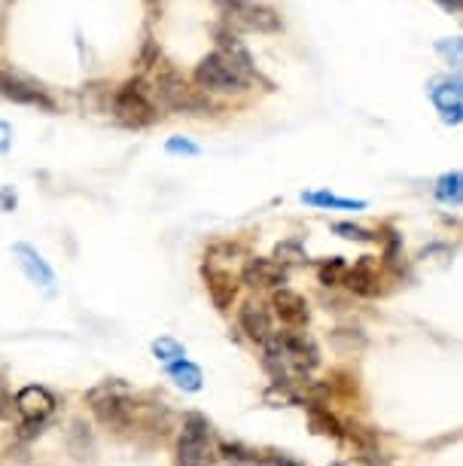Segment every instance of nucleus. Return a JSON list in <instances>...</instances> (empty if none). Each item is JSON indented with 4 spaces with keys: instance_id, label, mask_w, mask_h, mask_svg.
<instances>
[{
    "instance_id": "1",
    "label": "nucleus",
    "mask_w": 463,
    "mask_h": 466,
    "mask_svg": "<svg viewBox=\"0 0 463 466\" xmlns=\"http://www.w3.org/2000/svg\"><path fill=\"white\" fill-rule=\"evenodd\" d=\"M216 43H220V46L196 65L192 80H196V86L202 92H216V95L247 92L250 86L259 80V74L250 65V56L244 52L238 37L229 31L216 34Z\"/></svg>"
},
{
    "instance_id": "2",
    "label": "nucleus",
    "mask_w": 463,
    "mask_h": 466,
    "mask_svg": "<svg viewBox=\"0 0 463 466\" xmlns=\"http://www.w3.org/2000/svg\"><path fill=\"white\" fill-rule=\"evenodd\" d=\"M262 350H266L262 366L272 372L275 384H305L308 375L320 366L317 341L302 329L272 332V339L262 345Z\"/></svg>"
},
{
    "instance_id": "3",
    "label": "nucleus",
    "mask_w": 463,
    "mask_h": 466,
    "mask_svg": "<svg viewBox=\"0 0 463 466\" xmlns=\"http://www.w3.org/2000/svg\"><path fill=\"white\" fill-rule=\"evenodd\" d=\"M156 70L153 76V95H156V104L165 110H177V113H186V116H214L216 104L211 101V95L202 92L198 86H192L186 76H180V70L168 65L162 56L150 65Z\"/></svg>"
},
{
    "instance_id": "4",
    "label": "nucleus",
    "mask_w": 463,
    "mask_h": 466,
    "mask_svg": "<svg viewBox=\"0 0 463 466\" xmlns=\"http://www.w3.org/2000/svg\"><path fill=\"white\" fill-rule=\"evenodd\" d=\"M110 110L116 122L126 128H146L159 119V104H156L153 86H146L141 76L122 83L110 98Z\"/></svg>"
},
{
    "instance_id": "5",
    "label": "nucleus",
    "mask_w": 463,
    "mask_h": 466,
    "mask_svg": "<svg viewBox=\"0 0 463 466\" xmlns=\"http://www.w3.org/2000/svg\"><path fill=\"white\" fill-rule=\"evenodd\" d=\"M223 22L235 31H253V34H275L281 31V13L262 0H216Z\"/></svg>"
},
{
    "instance_id": "6",
    "label": "nucleus",
    "mask_w": 463,
    "mask_h": 466,
    "mask_svg": "<svg viewBox=\"0 0 463 466\" xmlns=\"http://www.w3.org/2000/svg\"><path fill=\"white\" fill-rule=\"evenodd\" d=\"M211 442H214L211 420L198 415V411H189L180 427L174 466H211Z\"/></svg>"
},
{
    "instance_id": "7",
    "label": "nucleus",
    "mask_w": 463,
    "mask_h": 466,
    "mask_svg": "<svg viewBox=\"0 0 463 466\" xmlns=\"http://www.w3.org/2000/svg\"><path fill=\"white\" fill-rule=\"evenodd\" d=\"M92 409L95 415L104 427L110 430H128L135 424V411L137 406L126 397V390L122 387H113V384H101L98 390H92Z\"/></svg>"
},
{
    "instance_id": "8",
    "label": "nucleus",
    "mask_w": 463,
    "mask_h": 466,
    "mask_svg": "<svg viewBox=\"0 0 463 466\" xmlns=\"http://www.w3.org/2000/svg\"><path fill=\"white\" fill-rule=\"evenodd\" d=\"M390 271L384 268L381 259L375 257H360L354 266H347V275H345V289H351L354 296L360 299H378L390 289Z\"/></svg>"
},
{
    "instance_id": "9",
    "label": "nucleus",
    "mask_w": 463,
    "mask_h": 466,
    "mask_svg": "<svg viewBox=\"0 0 463 466\" xmlns=\"http://www.w3.org/2000/svg\"><path fill=\"white\" fill-rule=\"evenodd\" d=\"M430 101L439 110L442 122L460 126L463 122V76H436L430 80Z\"/></svg>"
},
{
    "instance_id": "10",
    "label": "nucleus",
    "mask_w": 463,
    "mask_h": 466,
    "mask_svg": "<svg viewBox=\"0 0 463 466\" xmlns=\"http://www.w3.org/2000/svg\"><path fill=\"white\" fill-rule=\"evenodd\" d=\"M290 278L284 262H277L275 257L266 259V257H257V259H247L241 268V284H247L253 289H281Z\"/></svg>"
},
{
    "instance_id": "11",
    "label": "nucleus",
    "mask_w": 463,
    "mask_h": 466,
    "mask_svg": "<svg viewBox=\"0 0 463 466\" xmlns=\"http://www.w3.org/2000/svg\"><path fill=\"white\" fill-rule=\"evenodd\" d=\"M272 308H275V318L284 323V329H305L311 320V305L308 299L299 296L296 289H275L272 296Z\"/></svg>"
},
{
    "instance_id": "12",
    "label": "nucleus",
    "mask_w": 463,
    "mask_h": 466,
    "mask_svg": "<svg viewBox=\"0 0 463 466\" xmlns=\"http://www.w3.org/2000/svg\"><path fill=\"white\" fill-rule=\"evenodd\" d=\"M13 257L34 287H40L43 293H55V271L49 268V262L43 259L31 244H13Z\"/></svg>"
},
{
    "instance_id": "13",
    "label": "nucleus",
    "mask_w": 463,
    "mask_h": 466,
    "mask_svg": "<svg viewBox=\"0 0 463 466\" xmlns=\"http://www.w3.org/2000/svg\"><path fill=\"white\" fill-rule=\"evenodd\" d=\"M238 329L247 336L250 341H257V345H266L268 339H272V311H268V305L262 302H244L238 308Z\"/></svg>"
},
{
    "instance_id": "14",
    "label": "nucleus",
    "mask_w": 463,
    "mask_h": 466,
    "mask_svg": "<svg viewBox=\"0 0 463 466\" xmlns=\"http://www.w3.org/2000/svg\"><path fill=\"white\" fill-rule=\"evenodd\" d=\"M302 409H305V415H308V424H311L314 433L329 436V439H336V442H345V439H347V424L327 406V402L305 400Z\"/></svg>"
},
{
    "instance_id": "15",
    "label": "nucleus",
    "mask_w": 463,
    "mask_h": 466,
    "mask_svg": "<svg viewBox=\"0 0 463 466\" xmlns=\"http://www.w3.org/2000/svg\"><path fill=\"white\" fill-rule=\"evenodd\" d=\"M0 95L10 101H19V104H31V107L52 110V98L46 92L37 89V86L28 80H22V76L6 74V70H0Z\"/></svg>"
},
{
    "instance_id": "16",
    "label": "nucleus",
    "mask_w": 463,
    "mask_h": 466,
    "mask_svg": "<svg viewBox=\"0 0 463 466\" xmlns=\"http://www.w3.org/2000/svg\"><path fill=\"white\" fill-rule=\"evenodd\" d=\"M52 409H55V397L46 387H22L19 397H15V411L25 420H43Z\"/></svg>"
},
{
    "instance_id": "17",
    "label": "nucleus",
    "mask_w": 463,
    "mask_h": 466,
    "mask_svg": "<svg viewBox=\"0 0 463 466\" xmlns=\"http://www.w3.org/2000/svg\"><path fill=\"white\" fill-rule=\"evenodd\" d=\"M205 287H207V296L214 299L216 308H229L235 302V278L229 271H220V268H205Z\"/></svg>"
},
{
    "instance_id": "18",
    "label": "nucleus",
    "mask_w": 463,
    "mask_h": 466,
    "mask_svg": "<svg viewBox=\"0 0 463 466\" xmlns=\"http://www.w3.org/2000/svg\"><path fill=\"white\" fill-rule=\"evenodd\" d=\"M302 201H305V205H311V208H320V210H366V208H369L363 198H342V196H336V192H329V189L302 192Z\"/></svg>"
},
{
    "instance_id": "19",
    "label": "nucleus",
    "mask_w": 463,
    "mask_h": 466,
    "mask_svg": "<svg viewBox=\"0 0 463 466\" xmlns=\"http://www.w3.org/2000/svg\"><path fill=\"white\" fill-rule=\"evenodd\" d=\"M165 372H168V378L174 384L180 387V390H186V393H198L205 387V375H202V369H198L192 360H177V363H171V366H165Z\"/></svg>"
},
{
    "instance_id": "20",
    "label": "nucleus",
    "mask_w": 463,
    "mask_h": 466,
    "mask_svg": "<svg viewBox=\"0 0 463 466\" xmlns=\"http://www.w3.org/2000/svg\"><path fill=\"white\" fill-rule=\"evenodd\" d=\"M433 196L442 201L445 208H460L463 210V171H448L436 180Z\"/></svg>"
},
{
    "instance_id": "21",
    "label": "nucleus",
    "mask_w": 463,
    "mask_h": 466,
    "mask_svg": "<svg viewBox=\"0 0 463 466\" xmlns=\"http://www.w3.org/2000/svg\"><path fill=\"white\" fill-rule=\"evenodd\" d=\"M347 275V262L342 257H329L317 262V278L323 287H342Z\"/></svg>"
},
{
    "instance_id": "22",
    "label": "nucleus",
    "mask_w": 463,
    "mask_h": 466,
    "mask_svg": "<svg viewBox=\"0 0 463 466\" xmlns=\"http://www.w3.org/2000/svg\"><path fill=\"white\" fill-rule=\"evenodd\" d=\"M153 354H156V360H159V363L171 366V363H177V360L186 357V348H183L177 339L162 336V339L153 341Z\"/></svg>"
},
{
    "instance_id": "23",
    "label": "nucleus",
    "mask_w": 463,
    "mask_h": 466,
    "mask_svg": "<svg viewBox=\"0 0 463 466\" xmlns=\"http://www.w3.org/2000/svg\"><path fill=\"white\" fill-rule=\"evenodd\" d=\"M333 232L342 235L347 241H360V244H381V232H369V228L357 226V223H333Z\"/></svg>"
},
{
    "instance_id": "24",
    "label": "nucleus",
    "mask_w": 463,
    "mask_h": 466,
    "mask_svg": "<svg viewBox=\"0 0 463 466\" xmlns=\"http://www.w3.org/2000/svg\"><path fill=\"white\" fill-rule=\"evenodd\" d=\"M439 56L448 61V65L458 70V76H463V37H448V40H439L436 43Z\"/></svg>"
},
{
    "instance_id": "25",
    "label": "nucleus",
    "mask_w": 463,
    "mask_h": 466,
    "mask_svg": "<svg viewBox=\"0 0 463 466\" xmlns=\"http://www.w3.org/2000/svg\"><path fill=\"white\" fill-rule=\"evenodd\" d=\"M275 259L277 262H308V257H305V250H302V244L290 238V241H284V244H277V250H275Z\"/></svg>"
},
{
    "instance_id": "26",
    "label": "nucleus",
    "mask_w": 463,
    "mask_h": 466,
    "mask_svg": "<svg viewBox=\"0 0 463 466\" xmlns=\"http://www.w3.org/2000/svg\"><path fill=\"white\" fill-rule=\"evenodd\" d=\"M253 466H302L296 457L281 454V451H257V461Z\"/></svg>"
},
{
    "instance_id": "27",
    "label": "nucleus",
    "mask_w": 463,
    "mask_h": 466,
    "mask_svg": "<svg viewBox=\"0 0 463 466\" xmlns=\"http://www.w3.org/2000/svg\"><path fill=\"white\" fill-rule=\"evenodd\" d=\"M165 149H168L171 156H198L202 153L196 144H189V140H183V137H171L168 144H165Z\"/></svg>"
},
{
    "instance_id": "28",
    "label": "nucleus",
    "mask_w": 463,
    "mask_h": 466,
    "mask_svg": "<svg viewBox=\"0 0 463 466\" xmlns=\"http://www.w3.org/2000/svg\"><path fill=\"white\" fill-rule=\"evenodd\" d=\"M13 144V128H10V122H0V153H6Z\"/></svg>"
},
{
    "instance_id": "29",
    "label": "nucleus",
    "mask_w": 463,
    "mask_h": 466,
    "mask_svg": "<svg viewBox=\"0 0 463 466\" xmlns=\"http://www.w3.org/2000/svg\"><path fill=\"white\" fill-rule=\"evenodd\" d=\"M10 411H13V400H10V393H6L4 381H0V418H6Z\"/></svg>"
},
{
    "instance_id": "30",
    "label": "nucleus",
    "mask_w": 463,
    "mask_h": 466,
    "mask_svg": "<svg viewBox=\"0 0 463 466\" xmlns=\"http://www.w3.org/2000/svg\"><path fill=\"white\" fill-rule=\"evenodd\" d=\"M336 466H338V463H336Z\"/></svg>"
}]
</instances>
